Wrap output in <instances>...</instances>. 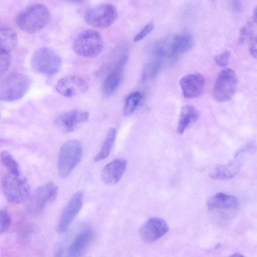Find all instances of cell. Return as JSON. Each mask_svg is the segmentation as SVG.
<instances>
[{
    "label": "cell",
    "instance_id": "1",
    "mask_svg": "<svg viewBox=\"0 0 257 257\" xmlns=\"http://www.w3.org/2000/svg\"><path fill=\"white\" fill-rule=\"evenodd\" d=\"M193 45V39L190 34H172L156 42L152 51L159 57L173 58L187 52Z\"/></svg>",
    "mask_w": 257,
    "mask_h": 257
},
{
    "label": "cell",
    "instance_id": "2",
    "mask_svg": "<svg viewBox=\"0 0 257 257\" xmlns=\"http://www.w3.org/2000/svg\"><path fill=\"white\" fill-rule=\"evenodd\" d=\"M51 18L49 11L45 6L35 4L29 6L17 16L16 22L23 31L34 33L43 29Z\"/></svg>",
    "mask_w": 257,
    "mask_h": 257
},
{
    "label": "cell",
    "instance_id": "3",
    "mask_svg": "<svg viewBox=\"0 0 257 257\" xmlns=\"http://www.w3.org/2000/svg\"><path fill=\"white\" fill-rule=\"evenodd\" d=\"M1 185L6 198L11 203H21L30 197L29 184L21 173L16 174L7 172L2 177Z\"/></svg>",
    "mask_w": 257,
    "mask_h": 257
},
{
    "label": "cell",
    "instance_id": "4",
    "mask_svg": "<svg viewBox=\"0 0 257 257\" xmlns=\"http://www.w3.org/2000/svg\"><path fill=\"white\" fill-rule=\"evenodd\" d=\"M82 155V146L79 141L71 139L64 142L61 147L58 162L59 176H68L79 163Z\"/></svg>",
    "mask_w": 257,
    "mask_h": 257
},
{
    "label": "cell",
    "instance_id": "5",
    "mask_svg": "<svg viewBox=\"0 0 257 257\" xmlns=\"http://www.w3.org/2000/svg\"><path fill=\"white\" fill-rule=\"evenodd\" d=\"M30 83V78L22 74L14 73L7 75L1 81V100L11 102L21 99L27 92Z\"/></svg>",
    "mask_w": 257,
    "mask_h": 257
},
{
    "label": "cell",
    "instance_id": "6",
    "mask_svg": "<svg viewBox=\"0 0 257 257\" xmlns=\"http://www.w3.org/2000/svg\"><path fill=\"white\" fill-rule=\"evenodd\" d=\"M31 64L36 72L47 76H52L60 71L62 60L59 54L53 49L41 48L33 54Z\"/></svg>",
    "mask_w": 257,
    "mask_h": 257
},
{
    "label": "cell",
    "instance_id": "7",
    "mask_svg": "<svg viewBox=\"0 0 257 257\" xmlns=\"http://www.w3.org/2000/svg\"><path fill=\"white\" fill-rule=\"evenodd\" d=\"M73 48L78 55L86 57H94L99 55L103 48L101 34L94 30H86L75 38Z\"/></svg>",
    "mask_w": 257,
    "mask_h": 257
},
{
    "label": "cell",
    "instance_id": "8",
    "mask_svg": "<svg viewBox=\"0 0 257 257\" xmlns=\"http://www.w3.org/2000/svg\"><path fill=\"white\" fill-rule=\"evenodd\" d=\"M237 85V78L234 71L224 68L218 74L213 88L214 99L219 102L229 101L234 95Z\"/></svg>",
    "mask_w": 257,
    "mask_h": 257
},
{
    "label": "cell",
    "instance_id": "9",
    "mask_svg": "<svg viewBox=\"0 0 257 257\" xmlns=\"http://www.w3.org/2000/svg\"><path fill=\"white\" fill-rule=\"evenodd\" d=\"M117 17L115 7L108 3L98 5L88 10L84 19L90 26L97 28H106L113 24Z\"/></svg>",
    "mask_w": 257,
    "mask_h": 257
},
{
    "label": "cell",
    "instance_id": "10",
    "mask_svg": "<svg viewBox=\"0 0 257 257\" xmlns=\"http://www.w3.org/2000/svg\"><path fill=\"white\" fill-rule=\"evenodd\" d=\"M57 192L58 187L52 182L37 188L29 198L28 211L32 214L40 213L48 204L55 199Z\"/></svg>",
    "mask_w": 257,
    "mask_h": 257
},
{
    "label": "cell",
    "instance_id": "11",
    "mask_svg": "<svg viewBox=\"0 0 257 257\" xmlns=\"http://www.w3.org/2000/svg\"><path fill=\"white\" fill-rule=\"evenodd\" d=\"M89 113L87 111L74 109L59 115L54 120L56 128L64 133L74 131L81 124L87 121Z\"/></svg>",
    "mask_w": 257,
    "mask_h": 257
},
{
    "label": "cell",
    "instance_id": "12",
    "mask_svg": "<svg viewBox=\"0 0 257 257\" xmlns=\"http://www.w3.org/2000/svg\"><path fill=\"white\" fill-rule=\"evenodd\" d=\"M83 196V192L79 191L76 192L69 200L59 217L56 227L58 233H62L67 230L82 207Z\"/></svg>",
    "mask_w": 257,
    "mask_h": 257
},
{
    "label": "cell",
    "instance_id": "13",
    "mask_svg": "<svg viewBox=\"0 0 257 257\" xmlns=\"http://www.w3.org/2000/svg\"><path fill=\"white\" fill-rule=\"evenodd\" d=\"M169 228L163 219L152 217L148 219L141 227L139 234L141 239L145 242H154L164 236Z\"/></svg>",
    "mask_w": 257,
    "mask_h": 257
},
{
    "label": "cell",
    "instance_id": "14",
    "mask_svg": "<svg viewBox=\"0 0 257 257\" xmlns=\"http://www.w3.org/2000/svg\"><path fill=\"white\" fill-rule=\"evenodd\" d=\"M56 89L61 95L71 97L87 92L88 86L82 78L76 75H69L58 81Z\"/></svg>",
    "mask_w": 257,
    "mask_h": 257
},
{
    "label": "cell",
    "instance_id": "15",
    "mask_svg": "<svg viewBox=\"0 0 257 257\" xmlns=\"http://www.w3.org/2000/svg\"><path fill=\"white\" fill-rule=\"evenodd\" d=\"M182 93L186 98H193L200 96L203 91L205 80L200 73L186 75L179 82Z\"/></svg>",
    "mask_w": 257,
    "mask_h": 257
},
{
    "label": "cell",
    "instance_id": "16",
    "mask_svg": "<svg viewBox=\"0 0 257 257\" xmlns=\"http://www.w3.org/2000/svg\"><path fill=\"white\" fill-rule=\"evenodd\" d=\"M127 58L126 55L121 56L106 74L102 85V91L105 95H111L118 87L121 80L123 68Z\"/></svg>",
    "mask_w": 257,
    "mask_h": 257
},
{
    "label": "cell",
    "instance_id": "17",
    "mask_svg": "<svg viewBox=\"0 0 257 257\" xmlns=\"http://www.w3.org/2000/svg\"><path fill=\"white\" fill-rule=\"evenodd\" d=\"M126 164V161L123 159H117L108 163L102 171V181L108 185L117 183L125 170Z\"/></svg>",
    "mask_w": 257,
    "mask_h": 257
},
{
    "label": "cell",
    "instance_id": "18",
    "mask_svg": "<svg viewBox=\"0 0 257 257\" xmlns=\"http://www.w3.org/2000/svg\"><path fill=\"white\" fill-rule=\"evenodd\" d=\"M207 205L208 209L212 211L231 210L237 208L238 201L234 196L223 193H217L208 199Z\"/></svg>",
    "mask_w": 257,
    "mask_h": 257
},
{
    "label": "cell",
    "instance_id": "19",
    "mask_svg": "<svg viewBox=\"0 0 257 257\" xmlns=\"http://www.w3.org/2000/svg\"><path fill=\"white\" fill-rule=\"evenodd\" d=\"M93 235V231L90 228L84 229L77 234L70 245L68 256L74 257L81 255L90 242Z\"/></svg>",
    "mask_w": 257,
    "mask_h": 257
},
{
    "label": "cell",
    "instance_id": "20",
    "mask_svg": "<svg viewBox=\"0 0 257 257\" xmlns=\"http://www.w3.org/2000/svg\"><path fill=\"white\" fill-rule=\"evenodd\" d=\"M199 113L194 106L186 104L182 106L177 124L178 134H183L186 130L189 128L197 121Z\"/></svg>",
    "mask_w": 257,
    "mask_h": 257
},
{
    "label": "cell",
    "instance_id": "21",
    "mask_svg": "<svg viewBox=\"0 0 257 257\" xmlns=\"http://www.w3.org/2000/svg\"><path fill=\"white\" fill-rule=\"evenodd\" d=\"M241 161L236 156L229 163L216 167L210 173V177L215 180H226L233 177L240 170Z\"/></svg>",
    "mask_w": 257,
    "mask_h": 257
},
{
    "label": "cell",
    "instance_id": "22",
    "mask_svg": "<svg viewBox=\"0 0 257 257\" xmlns=\"http://www.w3.org/2000/svg\"><path fill=\"white\" fill-rule=\"evenodd\" d=\"M1 50L11 52L17 46L18 36L16 32L11 28L3 26L1 28Z\"/></svg>",
    "mask_w": 257,
    "mask_h": 257
},
{
    "label": "cell",
    "instance_id": "23",
    "mask_svg": "<svg viewBox=\"0 0 257 257\" xmlns=\"http://www.w3.org/2000/svg\"><path fill=\"white\" fill-rule=\"evenodd\" d=\"M116 136V130L110 128L107 133L102 146L94 158V161L98 162L106 158L109 154L114 145Z\"/></svg>",
    "mask_w": 257,
    "mask_h": 257
},
{
    "label": "cell",
    "instance_id": "24",
    "mask_svg": "<svg viewBox=\"0 0 257 257\" xmlns=\"http://www.w3.org/2000/svg\"><path fill=\"white\" fill-rule=\"evenodd\" d=\"M1 160L8 172L16 174L21 173L18 162L9 152L3 151L1 154Z\"/></svg>",
    "mask_w": 257,
    "mask_h": 257
},
{
    "label": "cell",
    "instance_id": "25",
    "mask_svg": "<svg viewBox=\"0 0 257 257\" xmlns=\"http://www.w3.org/2000/svg\"><path fill=\"white\" fill-rule=\"evenodd\" d=\"M142 98L140 92L136 91L130 94L127 97L123 108V114L125 116L131 115L135 111Z\"/></svg>",
    "mask_w": 257,
    "mask_h": 257
},
{
    "label": "cell",
    "instance_id": "26",
    "mask_svg": "<svg viewBox=\"0 0 257 257\" xmlns=\"http://www.w3.org/2000/svg\"><path fill=\"white\" fill-rule=\"evenodd\" d=\"M162 65V61L160 60L152 61L145 66L143 70V78L150 80L154 79L158 74Z\"/></svg>",
    "mask_w": 257,
    "mask_h": 257
},
{
    "label": "cell",
    "instance_id": "27",
    "mask_svg": "<svg viewBox=\"0 0 257 257\" xmlns=\"http://www.w3.org/2000/svg\"><path fill=\"white\" fill-rule=\"evenodd\" d=\"M254 36L253 25L251 22L248 21L240 30L238 38V43H249Z\"/></svg>",
    "mask_w": 257,
    "mask_h": 257
},
{
    "label": "cell",
    "instance_id": "28",
    "mask_svg": "<svg viewBox=\"0 0 257 257\" xmlns=\"http://www.w3.org/2000/svg\"><path fill=\"white\" fill-rule=\"evenodd\" d=\"M11 62V56L10 52L1 50L0 53V74H5L9 69Z\"/></svg>",
    "mask_w": 257,
    "mask_h": 257
},
{
    "label": "cell",
    "instance_id": "29",
    "mask_svg": "<svg viewBox=\"0 0 257 257\" xmlns=\"http://www.w3.org/2000/svg\"><path fill=\"white\" fill-rule=\"evenodd\" d=\"M11 218L8 212L5 209L0 211V232H5L11 224Z\"/></svg>",
    "mask_w": 257,
    "mask_h": 257
},
{
    "label": "cell",
    "instance_id": "30",
    "mask_svg": "<svg viewBox=\"0 0 257 257\" xmlns=\"http://www.w3.org/2000/svg\"><path fill=\"white\" fill-rule=\"evenodd\" d=\"M154 28V24L153 22H150L146 24L135 36L134 38V42H138L141 41L153 31Z\"/></svg>",
    "mask_w": 257,
    "mask_h": 257
},
{
    "label": "cell",
    "instance_id": "31",
    "mask_svg": "<svg viewBox=\"0 0 257 257\" xmlns=\"http://www.w3.org/2000/svg\"><path fill=\"white\" fill-rule=\"evenodd\" d=\"M230 52L228 50H225L221 53L217 55L214 58L215 63L219 67H225L227 65Z\"/></svg>",
    "mask_w": 257,
    "mask_h": 257
},
{
    "label": "cell",
    "instance_id": "32",
    "mask_svg": "<svg viewBox=\"0 0 257 257\" xmlns=\"http://www.w3.org/2000/svg\"><path fill=\"white\" fill-rule=\"evenodd\" d=\"M248 50L251 56L257 59V35L254 36L249 42Z\"/></svg>",
    "mask_w": 257,
    "mask_h": 257
},
{
    "label": "cell",
    "instance_id": "33",
    "mask_svg": "<svg viewBox=\"0 0 257 257\" xmlns=\"http://www.w3.org/2000/svg\"><path fill=\"white\" fill-rule=\"evenodd\" d=\"M230 5L232 10L235 12H239L241 9V1L230 0Z\"/></svg>",
    "mask_w": 257,
    "mask_h": 257
},
{
    "label": "cell",
    "instance_id": "34",
    "mask_svg": "<svg viewBox=\"0 0 257 257\" xmlns=\"http://www.w3.org/2000/svg\"><path fill=\"white\" fill-rule=\"evenodd\" d=\"M253 18L254 20V21L257 23V6L254 8L253 12Z\"/></svg>",
    "mask_w": 257,
    "mask_h": 257
},
{
    "label": "cell",
    "instance_id": "35",
    "mask_svg": "<svg viewBox=\"0 0 257 257\" xmlns=\"http://www.w3.org/2000/svg\"><path fill=\"white\" fill-rule=\"evenodd\" d=\"M68 1L70 2L74 3H80L84 2L85 0H68Z\"/></svg>",
    "mask_w": 257,
    "mask_h": 257
},
{
    "label": "cell",
    "instance_id": "36",
    "mask_svg": "<svg viewBox=\"0 0 257 257\" xmlns=\"http://www.w3.org/2000/svg\"><path fill=\"white\" fill-rule=\"evenodd\" d=\"M231 256H243L242 254H239V253H235L232 255H231Z\"/></svg>",
    "mask_w": 257,
    "mask_h": 257
}]
</instances>
